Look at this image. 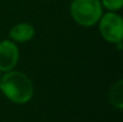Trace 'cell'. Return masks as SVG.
Here are the masks:
<instances>
[{
  "mask_svg": "<svg viewBox=\"0 0 123 122\" xmlns=\"http://www.w3.org/2000/svg\"><path fill=\"white\" fill-rule=\"evenodd\" d=\"M70 13L79 25L91 27L102 17V4L99 0H74L70 6Z\"/></svg>",
  "mask_w": 123,
  "mask_h": 122,
  "instance_id": "obj_2",
  "label": "cell"
},
{
  "mask_svg": "<svg viewBox=\"0 0 123 122\" xmlns=\"http://www.w3.org/2000/svg\"><path fill=\"white\" fill-rule=\"evenodd\" d=\"M122 80H119L111 86L109 91V101L113 107L118 109L123 108V93H122Z\"/></svg>",
  "mask_w": 123,
  "mask_h": 122,
  "instance_id": "obj_6",
  "label": "cell"
},
{
  "mask_svg": "<svg viewBox=\"0 0 123 122\" xmlns=\"http://www.w3.org/2000/svg\"><path fill=\"white\" fill-rule=\"evenodd\" d=\"M100 35L105 40L112 43H121L123 37L122 18L115 12H108L99 18Z\"/></svg>",
  "mask_w": 123,
  "mask_h": 122,
  "instance_id": "obj_3",
  "label": "cell"
},
{
  "mask_svg": "<svg viewBox=\"0 0 123 122\" xmlns=\"http://www.w3.org/2000/svg\"><path fill=\"white\" fill-rule=\"evenodd\" d=\"M18 61V49L11 40L0 42V71H10L16 66Z\"/></svg>",
  "mask_w": 123,
  "mask_h": 122,
  "instance_id": "obj_4",
  "label": "cell"
},
{
  "mask_svg": "<svg viewBox=\"0 0 123 122\" xmlns=\"http://www.w3.org/2000/svg\"><path fill=\"white\" fill-rule=\"evenodd\" d=\"M9 35L10 38L15 42H26L34 38L35 29L30 24L19 23L10 30Z\"/></svg>",
  "mask_w": 123,
  "mask_h": 122,
  "instance_id": "obj_5",
  "label": "cell"
},
{
  "mask_svg": "<svg viewBox=\"0 0 123 122\" xmlns=\"http://www.w3.org/2000/svg\"><path fill=\"white\" fill-rule=\"evenodd\" d=\"M0 90L6 98L15 104L29 102L34 94V86L30 79L19 71H6L0 81Z\"/></svg>",
  "mask_w": 123,
  "mask_h": 122,
  "instance_id": "obj_1",
  "label": "cell"
},
{
  "mask_svg": "<svg viewBox=\"0 0 123 122\" xmlns=\"http://www.w3.org/2000/svg\"><path fill=\"white\" fill-rule=\"evenodd\" d=\"M102 3L107 10L110 12H115L122 8L123 0H102Z\"/></svg>",
  "mask_w": 123,
  "mask_h": 122,
  "instance_id": "obj_7",
  "label": "cell"
}]
</instances>
